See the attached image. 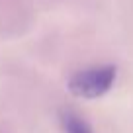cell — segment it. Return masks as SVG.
Instances as JSON below:
<instances>
[{"instance_id": "cell-1", "label": "cell", "mask_w": 133, "mask_h": 133, "mask_svg": "<svg viewBox=\"0 0 133 133\" xmlns=\"http://www.w3.org/2000/svg\"><path fill=\"white\" fill-rule=\"evenodd\" d=\"M117 76V69L114 65H100V66H90L78 71L71 76L69 80V90L71 94L78 98H100L110 88L114 86Z\"/></svg>"}, {"instance_id": "cell-2", "label": "cell", "mask_w": 133, "mask_h": 133, "mask_svg": "<svg viewBox=\"0 0 133 133\" xmlns=\"http://www.w3.org/2000/svg\"><path fill=\"white\" fill-rule=\"evenodd\" d=\"M61 121H63V127H65L66 133H94L82 117L72 112H63Z\"/></svg>"}]
</instances>
